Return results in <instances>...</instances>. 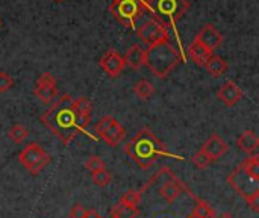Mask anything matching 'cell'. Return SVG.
Masks as SVG:
<instances>
[{
    "instance_id": "6da1fadb",
    "label": "cell",
    "mask_w": 259,
    "mask_h": 218,
    "mask_svg": "<svg viewBox=\"0 0 259 218\" xmlns=\"http://www.w3.org/2000/svg\"><path fill=\"white\" fill-rule=\"evenodd\" d=\"M71 96H61L42 115L41 121L55 134L65 146H68L77 134H87L90 120L82 118L74 108Z\"/></svg>"
},
{
    "instance_id": "e0dca14e",
    "label": "cell",
    "mask_w": 259,
    "mask_h": 218,
    "mask_svg": "<svg viewBox=\"0 0 259 218\" xmlns=\"http://www.w3.org/2000/svg\"><path fill=\"white\" fill-rule=\"evenodd\" d=\"M184 185L178 181H168L165 182L161 188H159V196L167 202V203H173L175 200L179 199V196L184 191Z\"/></svg>"
},
{
    "instance_id": "d590c367",
    "label": "cell",
    "mask_w": 259,
    "mask_h": 218,
    "mask_svg": "<svg viewBox=\"0 0 259 218\" xmlns=\"http://www.w3.org/2000/svg\"><path fill=\"white\" fill-rule=\"evenodd\" d=\"M0 26H2V20H0Z\"/></svg>"
},
{
    "instance_id": "74e56055",
    "label": "cell",
    "mask_w": 259,
    "mask_h": 218,
    "mask_svg": "<svg viewBox=\"0 0 259 218\" xmlns=\"http://www.w3.org/2000/svg\"><path fill=\"white\" fill-rule=\"evenodd\" d=\"M190 218H196V217H193V215H191V217H190Z\"/></svg>"
},
{
    "instance_id": "52a82bcc",
    "label": "cell",
    "mask_w": 259,
    "mask_h": 218,
    "mask_svg": "<svg viewBox=\"0 0 259 218\" xmlns=\"http://www.w3.org/2000/svg\"><path fill=\"white\" fill-rule=\"evenodd\" d=\"M33 94L35 97L44 103V105H49V103H53V100L58 97L59 94V90H58V85H56V79L49 73H42L36 83H35V90H33Z\"/></svg>"
},
{
    "instance_id": "ac0fdd59",
    "label": "cell",
    "mask_w": 259,
    "mask_h": 218,
    "mask_svg": "<svg viewBox=\"0 0 259 218\" xmlns=\"http://www.w3.org/2000/svg\"><path fill=\"white\" fill-rule=\"evenodd\" d=\"M188 53H190L191 59H193L197 65H200V67H203V65L208 62V59L212 56V52H209L206 47H203V46H202L199 41H196V39L190 44Z\"/></svg>"
},
{
    "instance_id": "d6986e66",
    "label": "cell",
    "mask_w": 259,
    "mask_h": 218,
    "mask_svg": "<svg viewBox=\"0 0 259 218\" xmlns=\"http://www.w3.org/2000/svg\"><path fill=\"white\" fill-rule=\"evenodd\" d=\"M203 67L212 77H220L228 71V62L217 55H212Z\"/></svg>"
},
{
    "instance_id": "1f68e13d",
    "label": "cell",
    "mask_w": 259,
    "mask_h": 218,
    "mask_svg": "<svg viewBox=\"0 0 259 218\" xmlns=\"http://www.w3.org/2000/svg\"><path fill=\"white\" fill-rule=\"evenodd\" d=\"M87 211H88V209H85V208H83V205L76 203V205L70 209V212H68V218H85L87 217Z\"/></svg>"
},
{
    "instance_id": "30bf717a",
    "label": "cell",
    "mask_w": 259,
    "mask_h": 218,
    "mask_svg": "<svg viewBox=\"0 0 259 218\" xmlns=\"http://www.w3.org/2000/svg\"><path fill=\"white\" fill-rule=\"evenodd\" d=\"M99 64H100V68H102L109 77H118V76L123 73L124 67H126L123 56H121L117 50H114V49H109V50L102 56V59H100Z\"/></svg>"
},
{
    "instance_id": "7402d4cb",
    "label": "cell",
    "mask_w": 259,
    "mask_h": 218,
    "mask_svg": "<svg viewBox=\"0 0 259 218\" xmlns=\"http://www.w3.org/2000/svg\"><path fill=\"white\" fill-rule=\"evenodd\" d=\"M138 208H129L121 203H117L111 209V218H138Z\"/></svg>"
},
{
    "instance_id": "44dd1931",
    "label": "cell",
    "mask_w": 259,
    "mask_h": 218,
    "mask_svg": "<svg viewBox=\"0 0 259 218\" xmlns=\"http://www.w3.org/2000/svg\"><path fill=\"white\" fill-rule=\"evenodd\" d=\"M134 93H135V96H137L138 99H141V100H149V99H152L153 94H155V86H153L149 80L143 79V80H140V82L135 83Z\"/></svg>"
},
{
    "instance_id": "7a4b0ae2",
    "label": "cell",
    "mask_w": 259,
    "mask_h": 218,
    "mask_svg": "<svg viewBox=\"0 0 259 218\" xmlns=\"http://www.w3.org/2000/svg\"><path fill=\"white\" fill-rule=\"evenodd\" d=\"M124 153L143 170H149L161 156L167 155L164 144L147 127L134 135V138L124 146Z\"/></svg>"
},
{
    "instance_id": "8fae6325",
    "label": "cell",
    "mask_w": 259,
    "mask_h": 218,
    "mask_svg": "<svg viewBox=\"0 0 259 218\" xmlns=\"http://www.w3.org/2000/svg\"><path fill=\"white\" fill-rule=\"evenodd\" d=\"M200 150L211 159V162H214V161L222 159V158L229 152V146H228V143H226L220 135L212 134V135L205 141V144L202 146Z\"/></svg>"
},
{
    "instance_id": "8d00e7d4",
    "label": "cell",
    "mask_w": 259,
    "mask_h": 218,
    "mask_svg": "<svg viewBox=\"0 0 259 218\" xmlns=\"http://www.w3.org/2000/svg\"><path fill=\"white\" fill-rule=\"evenodd\" d=\"M56 2H62V0H56Z\"/></svg>"
},
{
    "instance_id": "836d02e7",
    "label": "cell",
    "mask_w": 259,
    "mask_h": 218,
    "mask_svg": "<svg viewBox=\"0 0 259 218\" xmlns=\"http://www.w3.org/2000/svg\"><path fill=\"white\" fill-rule=\"evenodd\" d=\"M85 218H102V215L96 209H90V211H87V217Z\"/></svg>"
},
{
    "instance_id": "ba28073f",
    "label": "cell",
    "mask_w": 259,
    "mask_h": 218,
    "mask_svg": "<svg viewBox=\"0 0 259 218\" xmlns=\"http://www.w3.org/2000/svg\"><path fill=\"white\" fill-rule=\"evenodd\" d=\"M138 36L141 38L143 42H146L150 47L162 41H168V30L159 21L149 20L138 29Z\"/></svg>"
},
{
    "instance_id": "d4e9b609",
    "label": "cell",
    "mask_w": 259,
    "mask_h": 218,
    "mask_svg": "<svg viewBox=\"0 0 259 218\" xmlns=\"http://www.w3.org/2000/svg\"><path fill=\"white\" fill-rule=\"evenodd\" d=\"M140 202H141V191L127 190V191L121 196V199H120L118 203H121V205H124V206H129V208H138Z\"/></svg>"
},
{
    "instance_id": "5b68a950",
    "label": "cell",
    "mask_w": 259,
    "mask_h": 218,
    "mask_svg": "<svg viewBox=\"0 0 259 218\" xmlns=\"http://www.w3.org/2000/svg\"><path fill=\"white\" fill-rule=\"evenodd\" d=\"M18 161L29 175L36 176L47 167V164L50 162V156L38 143H30L20 152Z\"/></svg>"
},
{
    "instance_id": "2e32d148",
    "label": "cell",
    "mask_w": 259,
    "mask_h": 218,
    "mask_svg": "<svg viewBox=\"0 0 259 218\" xmlns=\"http://www.w3.org/2000/svg\"><path fill=\"white\" fill-rule=\"evenodd\" d=\"M126 137V129L120 124L118 120H114V123L106 129V132L100 137L103 141H106L111 147H115L118 143L123 141V138Z\"/></svg>"
},
{
    "instance_id": "f1b7e54d",
    "label": "cell",
    "mask_w": 259,
    "mask_h": 218,
    "mask_svg": "<svg viewBox=\"0 0 259 218\" xmlns=\"http://www.w3.org/2000/svg\"><path fill=\"white\" fill-rule=\"evenodd\" d=\"M85 168H87L90 173H96V171H99V170H103V168H105V162H103V159H102V158H99V156L93 155V156H90V158L87 159V162H85Z\"/></svg>"
},
{
    "instance_id": "9a60e30c",
    "label": "cell",
    "mask_w": 259,
    "mask_h": 218,
    "mask_svg": "<svg viewBox=\"0 0 259 218\" xmlns=\"http://www.w3.org/2000/svg\"><path fill=\"white\" fill-rule=\"evenodd\" d=\"M237 146L240 150H243L247 155H255L256 149L259 147L258 135L253 130H246L237 138Z\"/></svg>"
},
{
    "instance_id": "e575fe53",
    "label": "cell",
    "mask_w": 259,
    "mask_h": 218,
    "mask_svg": "<svg viewBox=\"0 0 259 218\" xmlns=\"http://www.w3.org/2000/svg\"><path fill=\"white\" fill-rule=\"evenodd\" d=\"M132 2H137V3H140V5H143V6L146 8V5H147L149 0H132Z\"/></svg>"
},
{
    "instance_id": "d6a6232c",
    "label": "cell",
    "mask_w": 259,
    "mask_h": 218,
    "mask_svg": "<svg viewBox=\"0 0 259 218\" xmlns=\"http://www.w3.org/2000/svg\"><path fill=\"white\" fill-rule=\"evenodd\" d=\"M246 202L249 203V206H250V209H252L253 212H259V191L253 193L252 196H249V197L246 199Z\"/></svg>"
},
{
    "instance_id": "4fadbf2b",
    "label": "cell",
    "mask_w": 259,
    "mask_h": 218,
    "mask_svg": "<svg viewBox=\"0 0 259 218\" xmlns=\"http://www.w3.org/2000/svg\"><path fill=\"white\" fill-rule=\"evenodd\" d=\"M217 97L226 106H235L243 99V91H241V88L235 82L228 80L217 91Z\"/></svg>"
},
{
    "instance_id": "9c48e42d",
    "label": "cell",
    "mask_w": 259,
    "mask_h": 218,
    "mask_svg": "<svg viewBox=\"0 0 259 218\" xmlns=\"http://www.w3.org/2000/svg\"><path fill=\"white\" fill-rule=\"evenodd\" d=\"M228 182L231 184V187L241 194L244 199H247L249 196H252L253 193L259 191V182L253 181L252 178H249L240 167L235 168V171H232L228 178Z\"/></svg>"
},
{
    "instance_id": "cb8c5ba5",
    "label": "cell",
    "mask_w": 259,
    "mask_h": 218,
    "mask_svg": "<svg viewBox=\"0 0 259 218\" xmlns=\"http://www.w3.org/2000/svg\"><path fill=\"white\" fill-rule=\"evenodd\" d=\"M29 135V130L26 129V126L23 124H14L9 130H8V138L15 143V144H21Z\"/></svg>"
},
{
    "instance_id": "4dcf8cb0",
    "label": "cell",
    "mask_w": 259,
    "mask_h": 218,
    "mask_svg": "<svg viewBox=\"0 0 259 218\" xmlns=\"http://www.w3.org/2000/svg\"><path fill=\"white\" fill-rule=\"evenodd\" d=\"M12 86H14V79L8 73L0 71V93L9 91Z\"/></svg>"
},
{
    "instance_id": "3957f363",
    "label": "cell",
    "mask_w": 259,
    "mask_h": 218,
    "mask_svg": "<svg viewBox=\"0 0 259 218\" xmlns=\"http://www.w3.org/2000/svg\"><path fill=\"white\" fill-rule=\"evenodd\" d=\"M179 62L181 55L178 49L170 44V41L150 46L146 50V65L156 77H167Z\"/></svg>"
},
{
    "instance_id": "ffe728a7",
    "label": "cell",
    "mask_w": 259,
    "mask_h": 218,
    "mask_svg": "<svg viewBox=\"0 0 259 218\" xmlns=\"http://www.w3.org/2000/svg\"><path fill=\"white\" fill-rule=\"evenodd\" d=\"M240 168H241L249 178H252L253 181L259 182V159L258 156H256V153L252 155L250 158L244 159V161L241 162Z\"/></svg>"
},
{
    "instance_id": "4316f807",
    "label": "cell",
    "mask_w": 259,
    "mask_h": 218,
    "mask_svg": "<svg viewBox=\"0 0 259 218\" xmlns=\"http://www.w3.org/2000/svg\"><path fill=\"white\" fill-rule=\"evenodd\" d=\"M191 215L196 218H215L214 209L208 203H203V202H197Z\"/></svg>"
},
{
    "instance_id": "7c38bea8",
    "label": "cell",
    "mask_w": 259,
    "mask_h": 218,
    "mask_svg": "<svg viewBox=\"0 0 259 218\" xmlns=\"http://www.w3.org/2000/svg\"><path fill=\"white\" fill-rule=\"evenodd\" d=\"M196 41H199L203 47H206L209 52H214L215 49H219L223 42V35L212 26V24H206L199 35L194 38Z\"/></svg>"
},
{
    "instance_id": "603a6c76",
    "label": "cell",
    "mask_w": 259,
    "mask_h": 218,
    "mask_svg": "<svg viewBox=\"0 0 259 218\" xmlns=\"http://www.w3.org/2000/svg\"><path fill=\"white\" fill-rule=\"evenodd\" d=\"M76 112L85 118V120H91V112H93V103L91 100H88L87 97H79L77 100H73Z\"/></svg>"
},
{
    "instance_id": "83f0119b",
    "label": "cell",
    "mask_w": 259,
    "mask_h": 218,
    "mask_svg": "<svg viewBox=\"0 0 259 218\" xmlns=\"http://www.w3.org/2000/svg\"><path fill=\"white\" fill-rule=\"evenodd\" d=\"M114 117H111V115H105V117H102L96 124H94V132L97 134V137L100 138L105 132H106V129L114 123Z\"/></svg>"
},
{
    "instance_id": "f546056e",
    "label": "cell",
    "mask_w": 259,
    "mask_h": 218,
    "mask_svg": "<svg viewBox=\"0 0 259 218\" xmlns=\"http://www.w3.org/2000/svg\"><path fill=\"white\" fill-rule=\"evenodd\" d=\"M191 161H193V165L196 168H199V170H203V168H206L211 164V159L202 150H199L197 153H194L193 158H191Z\"/></svg>"
},
{
    "instance_id": "5bb4252c",
    "label": "cell",
    "mask_w": 259,
    "mask_h": 218,
    "mask_svg": "<svg viewBox=\"0 0 259 218\" xmlns=\"http://www.w3.org/2000/svg\"><path fill=\"white\" fill-rule=\"evenodd\" d=\"M123 59L124 64L129 65L132 70H140L143 65H146V50L141 46L135 44L126 52V56Z\"/></svg>"
},
{
    "instance_id": "484cf974",
    "label": "cell",
    "mask_w": 259,
    "mask_h": 218,
    "mask_svg": "<svg viewBox=\"0 0 259 218\" xmlns=\"http://www.w3.org/2000/svg\"><path fill=\"white\" fill-rule=\"evenodd\" d=\"M91 179H93V182H94L97 187L105 188V187H108V185L111 184L112 176H111V173H109L106 168H103V170H99V171H96V173H91Z\"/></svg>"
},
{
    "instance_id": "277c9868",
    "label": "cell",
    "mask_w": 259,
    "mask_h": 218,
    "mask_svg": "<svg viewBox=\"0 0 259 218\" xmlns=\"http://www.w3.org/2000/svg\"><path fill=\"white\" fill-rule=\"evenodd\" d=\"M156 21L162 26L170 27L178 23V20L190 9L188 0H149L146 5Z\"/></svg>"
},
{
    "instance_id": "8992f818",
    "label": "cell",
    "mask_w": 259,
    "mask_h": 218,
    "mask_svg": "<svg viewBox=\"0 0 259 218\" xmlns=\"http://www.w3.org/2000/svg\"><path fill=\"white\" fill-rule=\"evenodd\" d=\"M146 8L137 2L132 0H114L111 3V12L112 15L123 24L127 27H134L135 20L143 14Z\"/></svg>"
}]
</instances>
